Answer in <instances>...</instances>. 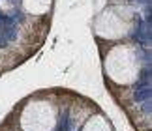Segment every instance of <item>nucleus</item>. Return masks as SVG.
I'll return each mask as SVG.
<instances>
[{"mask_svg": "<svg viewBox=\"0 0 152 131\" xmlns=\"http://www.w3.org/2000/svg\"><path fill=\"white\" fill-rule=\"evenodd\" d=\"M105 73L120 86L133 84L141 71V56L133 43H118L111 47L103 58Z\"/></svg>", "mask_w": 152, "mask_h": 131, "instance_id": "obj_1", "label": "nucleus"}, {"mask_svg": "<svg viewBox=\"0 0 152 131\" xmlns=\"http://www.w3.org/2000/svg\"><path fill=\"white\" fill-rule=\"evenodd\" d=\"M96 34L103 39H122L133 30V11L124 6H113L102 11L94 23Z\"/></svg>", "mask_w": 152, "mask_h": 131, "instance_id": "obj_2", "label": "nucleus"}, {"mask_svg": "<svg viewBox=\"0 0 152 131\" xmlns=\"http://www.w3.org/2000/svg\"><path fill=\"white\" fill-rule=\"evenodd\" d=\"M23 6L32 15H43L51 9L53 0H23Z\"/></svg>", "mask_w": 152, "mask_h": 131, "instance_id": "obj_3", "label": "nucleus"}]
</instances>
